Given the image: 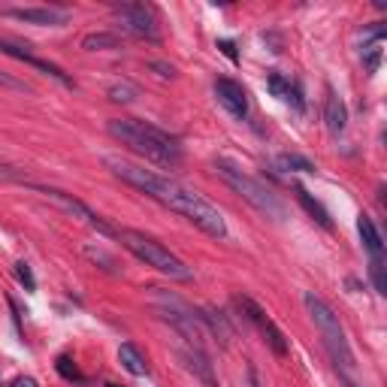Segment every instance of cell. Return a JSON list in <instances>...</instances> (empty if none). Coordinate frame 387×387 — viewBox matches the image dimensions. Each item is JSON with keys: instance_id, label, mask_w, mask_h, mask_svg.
<instances>
[{"instance_id": "obj_1", "label": "cell", "mask_w": 387, "mask_h": 387, "mask_svg": "<svg viewBox=\"0 0 387 387\" xmlns=\"http://www.w3.org/2000/svg\"><path fill=\"white\" fill-rule=\"evenodd\" d=\"M103 164L112 169V176H118L124 185L142 191L145 197H152L154 203L166 206V209L179 212L181 218H188L194 227H200L206 236L212 239H227V221L224 215L218 212V206H212L209 200L197 194L194 188L181 185V181L169 179V176H161L154 169H145V166H137L130 161H121V157H103Z\"/></svg>"}, {"instance_id": "obj_2", "label": "cell", "mask_w": 387, "mask_h": 387, "mask_svg": "<svg viewBox=\"0 0 387 387\" xmlns=\"http://www.w3.org/2000/svg\"><path fill=\"white\" fill-rule=\"evenodd\" d=\"M109 137L118 139L121 145H127L133 154L145 157L149 164L157 166H176L181 161V145L176 137H169L166 130L149 124V121L137 118H112L106 124Z\"/></svg>"}, {"instance_id": "obj_3", "label": "cell", "mask_w": 387, "mask_h": 387, "mask_svg": "<svg viewBox=\"0 0 387 387\" xmlns=\"http://www.w3.org/2000/svg\"><path fill=\"white\" fill-rule=\"evenodd\" d=\"M215 173H218V179H221L230 191L239 194V197L245 200L251 209H258L263 218H270V221H285V218H287V209H285V203L278 200V194L272 188H266L260 179L248 176L245 169L236 166L233 161L218 157V161H215Z\"/></svg>"}, {"instance_id": "obj_4", "label": "cell", "mask_w": 387, "mask_h": 387, "mask_svg": "<svg viewBox=\"0 0 387 387\" xmlns=\"http://www.w3.org/2000/svg\"><path fill=\"white\" fill-rule=\"evenodd\" d=\"M302 306H306L309 318L314 321V327H318V333L324 339V348L330 351L336 369H342V372L354 369V354H351V345H348V339H345V330H342V324H339V314L327 306L318 294H312V290L302 294Z\"/></svg>"}, {"instance_id": "obj_5", "label": "cell", "mask_w": 387, "mask_h": 387, "mask_svg": "<svg viewBox=\"0 0 387 387\" xmlns=\"http://www.w3.org/2000/svg\"><path fill=\"white\" fill-rule=\"evenodd\" d=\"M115 236L121 239V245H124L130 254H137L145 266H154L157 272L176 278V282H191L194 278V272L188 270V266L181 263L169 248H164L161 242H154L152 236L139 233V230H118Z\"/></svg>"}, {"instance_id": "obj_6", "label": "cell", "mask_w": 387, "mask_h": 387, "mask_svg": "<svg viewBox=\"0 0 387 387\" xmlns=\"http://www.w3.org/2000/svg\"><path fill=\"white\" fill-rule=\"evenodd\" d=\"M152 299H154V309L157 314L173 327V330L185 339L188 345L194 348H203V339H206V327L197 318V309H191L185 299H179L173 294H166L161 287H152Z\"/></svg>"}, {"instance_id": "obj_7", "label": "cell", "mask_w": 387, "mask_h": 387, "mask_svg": "<svg viewBox=\"0 0 387 387\" xmlns=\"http://www.w3.org/2000/svg\"><path fill=\"white\" fill-rule=\"evenodd\" d=\"M36 191L43 194V197L48 200V203H55L60 212H67V215H73V218H79V221H85L91 230H97V233H103V236H115L118 230L109 224V221H103L100 215H97L91 206H85L79 197H73V194H64V191H58V188H43V185H33Z\"/></svg>"}, {"instance_id": "obj_8", "label": "cell", "mask_w": 387, "mask_h": 387, "mask_svg": "<svg viewBox=\"0 0 387 387\" xmlns=\"http://www.w3.org/2000/svg\"><path fill=\"white\" fill-rule=\"evenodd\" d=\"M112 12H115V21L121 24V31H127L133 36H145V40H154V43L161 40V33H157V18L145 4H121Z\"/></svg>"}, {"instance_id": "obj_9", "label": "cell", "mask_w": 387, "mask_h": 387, "mask_svg": "<svg viewBox=\"0 0 387 387\" xmlns=\"http://www.w3.org/2000/svg\"><path fill=\"white\" fill-rule=\"evenodd\" d=\"M0 52L9 55V58H16V60H21V64H31V67H36L40 73H46V76H52L55 82H60V85H64V88H76V82H73L64 70H60L58 64H52V60H46V58H40V55H33L28 43L9 40V36H0Z\"/></svg>"}, {"instance_id": "obj_10", "label": "cell", "mask_w": 387, "mask_h": 387, "mask_svg": "<svg viewBox=\"0 0 387 387\" xmlns=\"http://www.w3.org/2000/svg\"><path fill=\"white\" fill-rule=\"evenodd\" d=\"M0 16L24 24H40V28H60V24L70 21V12L58 6H4Z\"/></svg>"}, {"instance_id": "obj_11", "label": "cell", "mask_w": 387, "mask_h": 387, "mask_svg": "<svg viewBox=\"0 0 387 387\" xmlns=\"http://www.w3.org/2000/svg\"><path fill=\"white\" fill-rule=\"evenodd\" d=\"M215 97H218V103H221L236 121H245L248 118V94H245V88H242L239 82L218 79L215 82Z\"/></svg>"}, {"instance_id": "obj_12", "label": "cell", "mask_w": 387, "mask_h": 387, "mask_svg": "<svg viewBox=\"0 0 387 387\" xmlns=\"http://www.w3.org/2000/svg\"><path fill=\"white\" fill-rule=\"evenodd\" d=\"M179 357H181V363H185V366L197 375L206 387H218V378H215V372H212V363H209V357H206L203 348H194V345L179 348Z\"/></svg>"}, {"instance_id": "obj_13", "label": "cell", "mask_w": 387, "mask_h": 387, "mask_svg": "<svg viewBox=\"0 0 387 387\" xmlns=\"http://www.w3.org/2000/svg\"><path fill=\"white\" fill-rule=\"evenodd\" d=\"M324 121H327V130H330V133H342L348 127V109L342 103V97H336L333 91H327Z\"/></svg>"}, {"instance_id": "obj_14", "label": "cell", "mask_w": 387, "mask_h": 387, "mask_svg": "<svg viewBox=\"0 0 387 387\" xmlns=\"http://www.w3.org/2000/svg\"><path fill=\"white\" fill-rule=\"evenodd\" d=\"M357 233L363 239V248L369 251V258H384V242H381V233L378 227H375V221L369 215H360L357 218Z\"/></svg>"}, {"instance_id": "obj_15", "label": "cell", "mask_w": 387, "mask_h": 387, "mask_svg": "<svg viewBox=\"0 0 387 387\" xmlns=\"http://www.w3.org/2000/svg\"><path fill=\"white\" fill-rule=\"evenodd\" d=\"M197 318H200V324L209 327V333H212L221 345H227V342H230V336H233V330L227 327V318H224L221 312H215L212 306H206V309H200V312H197Z\"/></svg>"}, {"instance_id": "obj_16", "label": "cell", "mask_w": 387, "mask_h": 387, "mask_svg": "<svg viewBox=\"0 0 387 387\" xmlns=\"http://www.w3.org/2000/svg\"><path fill=\"white\" fill-rule=\"evenodd\" d=\"M118 363L124 366L130 375H149V363H145V357H142V351L137 348V345H130V342H124L118 348Z\"/></svg>"}, {"instance_id": "obj_17", "label": "cell", "mask_w": 387, "mask_h": 387, "mask_svg": "<svg viewBox=\"0 0 387 387\" xmlns=\"http://www.w3.org/2000/svg\"><path fill=\"white\" fill-rule=\"evenodd\" d=\"M294 191H297V200L302 203V209H306L312 218H314V221H318L324 230H333V221H330V212H327L324 209V206L318 203V200H314L312 197V194L306 191V188H302V185H294Z\"/></svg>"}, {"instance_id": "obj_18", "label": "cell", "mask_w": 387, "mask_h": 387, "mask_svg": "<svg viewBox=\"0 0 387 387\" xmlns=\"http://www.w3.org/2000/svg\"><path fill=\"white\" fill-rule=\"evenodd\" d=\"M121 46V40L115 33H106V31H100V33H88L82 40V48H88V52H103V48H118Z\"/></svg>"}, {"instance_id": "obj_19", "label": "cell", "mask_w": 387, "mask_h": 387, "mask_svg": "<svg viewBox=\"0 0 387 387\" xmlns=\"http://www.w3.org/2000/svg\"><path fill=\"white\" fill-rule=\"evenodd\" d=\"M260 333H263V339H266V345L272 348V354H278V357H285V354H287V339H285V333L272 324V318L266 321V327H263Z\"/></svg>"}, {"instance_id": "obj_20", "label": "cell", "mask_w": 387, "mask_h": 387, "mask_svg": "<svg viewBox=\"0 0 387 387\" xmlns=\"http://www.w3.org/2000/svg\"><path fill=\"white\" fill-rule=\"evenodd\" d=\"M139 97V88L130 82H115L112 88H109V100L112 103H133Z\"/></svg>"}, {"instance_id": "obj_21", "label": "cell", "mask_w": 387, "mask_h": 387, "mask_svg": "<svg viewBox=\"0 0 387 387\" xmlns=\"http://www.w3.org/2000/svg\"><path fill=\"white\" fill-rule=\"evenodd\" d=\"M278 166L282 169H294V173H314V164L302 154H278Z\"/></svg>"}, {"instance_id": "obj_22", "label": "cell", "mask_w": 387, "mask_h": 387, "mask_svg": "<svg viewBox=\"0 0 387 387\" xmlns=\"http://www.w3.org/2000/svg\"><path fill=\"white\" fill-rule=\"evenodd\" d=\"M369 275L378 294H387V275H384V258H369Z\"/></svg>"}, {"instance_id": "obj_23", "label": "cell", "mask_w": 387, "mask_h": 387, "mask_svg": "<svg viewBox=\"0 0 387 387\" xmlns=\"http://www.w3.org/2000/svg\"><path fill=\"white\" fill-rule=\"evenodd\" d=\"M55 369H58L60 378H67V381H82V372H79V366H76V363H73L67 354H60V357L55 360Z\"/></svg>"}, {"instance_id": "obj_24", "label": "cell", "mask_w": 387, "mask_h": 387, "mask_svg": "<svg viewBox=\"0 0 387 387\" xmlns=\"http://www.w3.org/2000/svg\"><path fill=\"white\" fill-rule=\"evenodd\" d=\"M266 88H270L275 97H282V100H285V94L290 88V79H285L282 73H270V76H266Z\"/></svg>"}, {"instance_id": "obj_25", "label": "cell", "mask_w": 387, "mask_h": 387, "mask_svg": "<svg viewBox=\"0 0 387 387\" xmlns=\"http://www.w3.org/2000/svg\"><path fill=\"white\" fill-rule=\"evenodd\" d=\"M16 278L24 285V290H36V278H33V272H31V266L24 263V260H18L16 263Z\"/></svg>"}, {"instance_id": "obj_26", "label": "cell", "mask_w": 387, "mask_h": 387, "mask_svg": "<svg viewBox=\"0 0 387 387\" xmlns=\"http://www.w3.org/2000/svg\"><path fill=\"white\" fill-rule=\"evenodd\" d=\"M85 254H88V258H91L94 263H103V270H106V272H115V260H112V258H109V254H106V251H100V248H94V245H88V248H85Z\"/></svg>"}, {"instance_id": "obj_27", "label": "cell", "mask_w": 387, "mask_h": 387, "mask_svg": "<svg viewBox=\"0 0 387 387\" xmlns=\"http://www.w3.org/2000/svg\"><path fill=\"white\" fill-rule=\"evenodd\" d=\"M285 100L294 106V112H306V100H302V94H299V88L294 82H290V88H287V94H285Z\"/></svg>"}, {"instance_id": "obj_28", "label": "cell", "mask_w": 387, "mask_h": 387, "mask_svg": "<svg viewBox=\"0 0 387 387\" xmlns=\"http://www.w3.org/2000/svg\"><path fill=\"white\" fill-rule=\"evenodd\" d=\"M0 88H12V91H28V85L18 82V79H12L6 76V73H0Z\"/></svg>"}, {"instance_id": "obj_29", "label": "cell", "mask_w": 387, "mask_h": 387, "mask_svg": "<svg viewBox=\"0 0 387 387\" xmlns=\"http://www.w3.org/2000/svg\"><path fill=\"white\" fill-rule=\"evenodd\" d=\"M152 70H157V76H176V70L169 67V64H161V60H152Z\"/></svg>"}, {"instance_id": "obj_30", "label": "cell", "mask_w": 387, "mask_h": 387, "mask_svg": "<svg viewBox=\"0 0 387 387\" xmlns=\"http://www.w3.org/2000/svg\"><path fill=\"white\" fill-rule=\"evenodd\" d=\"M218 48H221V52H224L230 60H236V46L230 43V40H221V43H218Z\"/></svg>"}, {"instance_id": "obj_31", "label": "cell", "mask_w": 387, "mask_h": 387, "mask_svg": "<svg viewBox=\"0 0 387 387\" xmlns=\"http://www.w3.org/2000/svg\"><path fill=\"white\" fill-rule=\"evenodd\" d=\"M12 387H36V381H33V378H24V375H18V378L12 381Z\"/></svg>"}, {"instance_id": "obj_32", "label": "cell", "mask_w": 387, "mask_h": 387, "mask_svg": "<svg viewBox=\"0 0 387 387\" xmlns=\"http://www.w3.org/2000/svg\"><path fill=\"white\" fill-rule=\"evenodd\" d=\"M345 384H348V387H357V384H354V381H351V378H345Z\"/></svg>"}, {"instance_id": "obj_33", "label": "cell", "mask_w": 387, "mask_h": 387, "mask_svg": "<svg viewBox=\"0 0 387 387\" xmlns=\"http://www.w3.org/2000/svg\"><path fill=\"white\" fill-rule=\"evenodd\" d=\"M106 387H121V384H112V381H109V384H106Z\"/></svg>"}]
</instances>
